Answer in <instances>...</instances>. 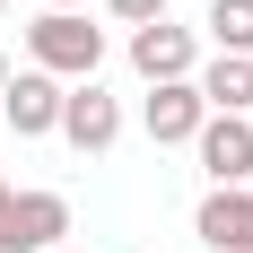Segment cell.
I'll return each mask as SVG.
<instances>
[{
	"label": "cell",
	"mask_w": 253,
	"mask_h": 253,
	"mask_svg": "<svg viewBox=\"0 0 253 253\" xmlns=\"http://www.w3.org/2000/svg\"><path fill=\"white\" fill-rule=\"evenodd\" d=\"M26 70H52L61 87L105 70V26H87L79 9H44V18H26Z\"/></svg>",
	"instance_id": "1"
},
{
	"label": "cell",
	"mask_w": 253,
	"mask_h": 253,
	"mask_svg": "<svg viewBox=\"0 0 253 253\" xmlns=\"http://www.w3.org/2000/svg\"><path fill=\"white\" fill-rule=\"evenodd\" d=\"M70 236V201L61 192H9L0 201V253H52Z\"/></svg>",
	"instance_id": "2"
},
{
	"label": "cell",
	"mask_w": 253,
	"mask_h": 253,
	"mask_svg": "<svg viewBox=\"0 0 253 253\" xmlns=\"http://www.w3.org/2000/svg\"><path fill=\"white\" fill-rule=\"evenodd\" d=\"M131 70L149 79V87H166V79H192L201 70V35L175 18H149V26H131Z\"/></svg>",
	"instance_id": "3"
},
{
	"label": "cell",
	"mask_w": 253,
	"mask_h": 253,
	"mask_svg": "<svg viewBox=\"0 0 253 253\" xmlns=\"http://www.w3.org/2000/svg\"><path fill=\"white\" fill-rule=\"evenodd\" d=\"M61 79L52 70H9V87H0V131H18V140H44V131H61Z\"/></svg>",
	"instance_id": "4"
},
{
	"label": "cell",
	"mask_w": 253,
	"mask_h": 253,
	"mask_svg": "<svg viewBox=\"0 0 253 253\" xmlns=\"http://www.w3.org/2000/svg\"><path fill=\"white\" fill-rule=\"evenodd\" d=\"M192 236L210 253H253V183H210L192 210Z\"/></svg>",
	"instance_id": "5"
},
{
	"label": "cell",
	"mask_w": 253,
	"mask_h": 253,
	"mask_svg": "<svg viewBox=\"0 0 253 253\" xmlns=\"http://www.w3.org/2000/svg\"><path fill=\"white\" fill-rule=\"evenodd\" d=\"M201 123H210V105H201L192 79H166V87H149V105H140V131H149L157 149H192Z\"/></svg>",
	"instance_id": "6"
},
{
	"label": "cell",
	"mask_w": 253,
	"mask_h": 253,
	"mask_svg": "<svg viewBox=\"0 0 253 253\" xmlns=\"http://www.w3.org/2000/svg\"><path fill=\"white\" fill-rule=\"evenodd\" d=\"M61 140H70L79 157H105L114 140H123V105L105 96L96 79H79L70 96H61Z\"/></svg>",
	"instance_id": "7"
},
{
	"label": "cell",
	"mask_w": 253,
	"mask_h": 253,
	"mask_svg": "<svg viewBox=\"0 0 253 253\" xmlns=\"http://www.w3.org/2000/svg\"><path fill=\"white\" fill-rule=\"evenodd\" d=\"M192 157H201L210 183H253V114H210Z\"/></svg>",
	"instance_id": "8"
},
{
	"label": "cell",
	"mask_w": 253,
	"mask_h": 253,
	"mask_svg": "<svg viewBox=\"0 0 253 253\" xmlns=\"http://www.w3.org/2000/svg\"><path fill=\"white\" fill-rule=\"evenodd\" d=\"M210 114H253V52H210L201 70H192Z\"/></svg>",
	"instance_id": "9"
},
{
	"label": "cell",
	"mask_w": 253,
	"mask_h": 253,
	"mask_svg": "<svg viewBox=\"0 0 253 253\" xmlns=\"http://www.w3.org/2000/svg\"><path fill=\"white\" fill-rule=\"evenodd\" d=\"M210 44L218 52H253V0H210Z\"/></svg>",
	"instance_id": "10"
},
{
	"label": "cell",
	"mask_w": 253,
	"mask_h": 253,
	"mask_svg": "<svg viewBox=\"0 0 253 253\" xmlns=\"http://www.w3.org/2000/svg\"><path fill=\"white\" fill-rule=\"evenodd\" d=\"M105 9H114L123 26H149V18H166V0H105Z\"/></svg>",
	"instance_id": "11"
},
{
	"label": "cell",
	"mask_w": 253,
	"mask_h": 253,
	"mask_svg": "<svg viewBox=\"0 0 253 253\" xmlns=\"http://www.w3.org/2000/svg\"><path fill=\"white\" fill-rule=\"evenodd\" d=\"M0 87H9V52H0Z\"/></svg>",
	"instance_id": "12"
},
{
	"label": "cell",
	"mask_w": 253,
	"mask_h": 253,
	"mask_svg": "<svg viewBox=\"0 0 253 253\" xmlns=\"http://www.w3.org/2000/svg\"><path fill=\"white\" fill-rule=\"evenodd\" d=\"M44 9H79V0H44Z\"/></svg>",
	"instance_id": "13"
},
{
	"label": "cell",
	"mask_w": 253,
	"mask_h": 253,
	"mask_svg": "<svg viewBox=\"0 0 253 253\" xmlns=\"http://www.w3.org/2000/svg\"><path fill=\"white\" fill-rule=\"evenodd\" d=\"M0 201H9V183H0Z\"/></svg>",
	"instance_id": "14"
},
{
	"label": "cell",
	"mask_w": 253,
	"mask_h": 253,
	"mask_svg": "<svg viewBox=\"0 0 253 253\" xmlns=\"http://www.w3.org/2000/svg\"><path fill=\"white\" fill-rule=\"evenodd\" d=\"M52 253H70V245H52Z\"/></svg>",
	"instance_id": "15"
},
{
	"label": "cell",
	"mask_w": 253,
	"mask_h": 253,
	"mask_svg": "<svg viewBox=\"0 0 253 253\" xmlns=\"http://www.w3.org/2000/svg\"><path fill=\"white\" fill-rule=\"evenodd\" d=\"M0 9H9V0H0Z\"/></svg>",
	"instance_id": "16"
}]
</instances>
